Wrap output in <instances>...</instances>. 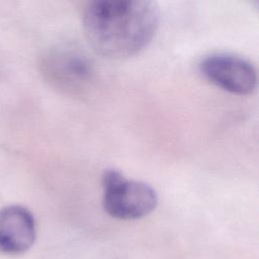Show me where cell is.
Segmentation results:
<instances>
[{
    "instance_id": "5b68a950",
    "label": "cell",
    "mask_w": 259,
    "mask_h": 259,
    "mask_svg": "<svg viewBox=\"0 0 259 259\" xmlns=\"http://www.w3.org/2000/svg\"><path fill=\"white\" fill-rule=\"evenodd\" d=\"M36 235L32 213L21 205L0 209V253L17 255L27 251Z\"/></svg>"
},
{
    "instance_id": "277c9868",
    "label": "cell",
    "mask_w": 259,
    "mask_h": 259,
    "mask_svg": "<svg viewBox=\"0 0 259 259\" xmlns=\"http://www.w3.org/2000/svg\"><path fill=\"white\" fill-rule=\"evenodd\" d=\"M202 76L217 87L237 95L252 93L257 86V73L246 59L228 53H215L199 64Z\"/></svg>"
},
{
    "instance_id": "6da1fadb",
    "label": "cell",
    "mask_w": 259,
    "mask_h": 259,
    "mask_svg": "<svg viewBox=\"0 0 259 259\" xmlns=\"http://www.w3.org/2000/svg\"><path fill=\"white\" fill-rule=\"evenodd\" d=\"M158 5L148 0H93L82 13L85 37L98 55L112 60L133 57L159 27Z\"/></svg>"
},
{
    "instance_id": "3957f363",
    "label": "cell",
    "mask_w": 259,
    "mask_h": 259,
    "mask_svg": "<svg viewBox=\"0 0 259 259\" xmlns=\"http://www.w3.org/2000/svg\"><path fill=\"white\" fill-rule=\"evenodd\" d=\"M40 70L54 88L72 95L85 92L95 78L92 60L83 50L72 45L50 49L41 58Z\"/></svg>"
},
{
    "instance_id": "7a4b0ae2",
    "label": "cell",
    "mask_w": 259,
    "mask_h": 259,
    "mask_svg": "<svg viewBox=\"0 0 259 259\" xmlns=\"http://www.w3.org/2000/svg\"><path fill=\"white\" fill-rule=\"evenodd\" d=\"M101 183L103 208L112 218L141 219L152 212L158 203L157 193L151 185L128 179L118 170H105Z\"/></svg>"
}]
</instances>
